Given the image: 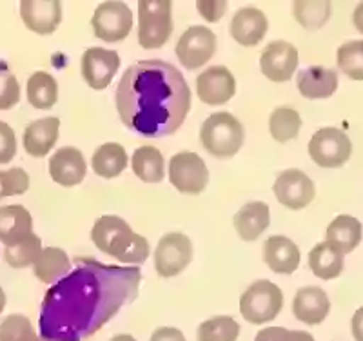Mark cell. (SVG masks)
<instances>
[{
	"label": "cell",
	"instance_id": "obj_46",
	"mask_svg": "<svg viewBox=\"0 0 363 341\" xmlns=\"http://www.w3.org/2000/svg\"><path fill=\"white\" fill-rule=\"evenodd\" d=\"M4 307H6V294H4V289L0 287V314H2Z\"/></svg>",
	"mask_w": 363,
	"mask_h": 341
},
{
	"label": "cell",
	"instance_id": "obj_36",
	"mask_svg": "<svg viewBox=\"0 0 363 341\" xmlns=\"http://www.w3.org/2000/svg\"><path fill=\"white\" fill-rule=\"evenodd\" d=\"M0 341H37V332L29 318L22 314H9L0 323Z\"/></svg>",
	"mask_w": 363,
	"mask_h": 341
},
{
	"label": "cell",
	"instance_id": "obj_27",
	"mask_svg": "<svg viewBox=\"0 0 363 341\" xmlns=\"http://www.w3.org/2000/svg\"><path fill=\"white\" fill-rule=\"evenodd\" d=\"M309 269L320 280H335L343 271V255L330 243H318L309 252Z\"/></svg>",
	"mask_w": 363,
	"mask_h": 341
},
{
	"label": "cell",
	"instance_id": "obj_18",
	"mask_svg": "<svg viewBox=\"0 0 363 341\" xmlns=\"http://www.w3.org/2000/svg\"><path fill=\"white\" fill-rule=\"evenodd\" d=\"M330 313V301L327 292L320 287L298 289L293 300V314L306 325H320Z\"/></svg>",
	"mask_w": 363,
	"mask_h": 341
},
{
	"label": "cell",
	"instance_id": "obj_13",
	"mask_svg": "<svg viewBox=\"0 0 363 341\" xmlns=\"http://www.w3.org/2000/svg\"><path fill=\"white\" fill-rule=\"evenodd\" d=\"M298 50L284 40L269 42L260 55V67L265 79L271 82H287L298 69Z\"/></svg>",
	"mask_w": 363,
	"mask_h": 341
},
{
	"label": "cell",
	"instance_id": "obj_6",
	"mask_svg": "<svg viewBox=\"0 0 363 341\" xmlns=\"http://www.w3.org/2000/svg\"><path fill=\"white\" fill-rule=\"evenodd\" d=\"M284 308V292L277 284L258 280L245 289L240 298V313L251 325H264L272 321Z\"/></svg>",
	"mask_w": 363,
	"mask_h": 341
},
{
	"label": "cell",
	"instance_id": "obj_11",
	"mask_svg": "<svg viewBox=\"0 0 363 341\" xmlns=\"http://www.w3.org/2000/svg\"><path fill=\"white\" fill-rule=\"evenodd\" d=\"M193 259V243L184 233L162 236L155 251V267L162 278L180 274Z\"/></svg>",
	"mask_w": 363,
	"mask_h": 341
},
{
	"label": "cell",
	"instance_id": "obj_34",
	"mask_svg": "<svg viewBox=\"0 0 363 341\" xmlns=\"http://www.w3.org/2000/svg\"><path fill=\"white\" fill-rule=\"evenodd\" d=\"M240 336V325L231 316H215L206 320L199 327V341H236Z\"/></svg>",
	"mask_w": 363,
	"mask_h": 341
},
{
	"label": "cell",
	"instance_id": "obj_32",
	"mask_svg": "<svg viewBox=\"0 0 363 341\" xmlns=\"http://www.w3.org/2000/svg\"><path fill=\"white\" fill-rule=\"evenodd\" d=\"M301 129L300 113L291 107H277L269 118V131L271 136L280 144L294 140Z\"/></svg>",
	"mask_w": 363,
	"mask_h": 341
},
{
	"label": "cell",
	"instance_id": "obj_3",
	"mask_svg": "<svg viewBox=\"0 0 363 341\" xmlns=\"http://www.w3.org/2000/svg\"><path fill=\"white\" fill-rule=\"evenodd\" d=\"M91 240L104 255L113 256L122 263H131V267L142 265L151 252L147 240L135 233L128 222L113 214L96 220L91 229Z\"/></svg>",
	"mask_w": 363,
	"mask_h": 341
},
{
	"label": "cell",
	"instance_id": "obj_26",
	"mask_svg": "<svg viewBox=\"0 0 363 341\" xmlns=\"http://www.w3.org/2000/svg\"><path fill=\"white\" fill-rule=\"evenodd\" d=\"M31 233H33V218L26 207H0V242L4 245H11Z\"/></svg>",
	"mask_w": 363,
	"mask_h": 341
},
{
	"label": "cell",
	"instance_id": "obj_20",
	"mask_svg": "<svg viewBox=\"0 0 363 341\" xmlns=\"http://www.w3.org/2000/svg\"><path fill=\"white\" fill-rule=\"evenodd\" d=\"M58 129H60V120L57 116H45L29 123L24 131L26 152L33 158L48 157L51 147L58 140Z\"/></svg>",
	"mask_w": 363,
	"mask_h": 341
},
{
	"label": "cell",
	"instance_id": "obj_22",
	"mask_svg": "<svg viewBox=\"0 0 363 341\" xmlns=\"http://www.w3.org/2000/svg\"><path fill=\"white\" fill-rule=\"evenodd\" d=\"M264 262L277 274H293L300 265V249L285 236H271L264 243Z\"/></svg>",
	"mask_w": 363,
	"mask_h": 341
},
{
	"label": "cell",
	"instance_id": "obj_21",
	"mask_svg": "<svg viewBox=\"0 0 363 341\" xmlns=\"http://www.w3.org/2000/svg\"><path fill=\"white\" fill-rule=\"evenodd\" d=\"M298 91L309 100H322L335 95L338 89V73L322 66H313L298 73Z\"/></svg>",
	"mask_w": 363,
	"mask_h": 341
},
{
	"label": "cell",
	"instance_id": "obj_41",
	"mask_svg": "<svg viewBox=\"0 0 363 341\" xmlns=\"http://www.w3.org/2000/svg\"><path fill=\"white\" fill-rule=\"evenodd\" d=\"M199 11L207 22H218L225 15L227 2L225 0H202L199 2Z\"/></svg>",
	"mask_w": 363,
	"mask_h": 341
},
{
	"label": "cell",
	"instance_id": "obj_15",
	"mask_svg": "<svg viewBox=\"0 0 363 341\" xmlns=\"http://www.w3.org/2000/svg\"><path fill=\"white\" fill-rule=\"evenodd\" d=\"M120 67V57L116 51L104 47H89L82 57V77L87 86L102 91L113 82Z\"/></svg>",
	"mask_w": 363,
	"mask_h": 341
},
{
	"label": "cell",
	"instance_id": "obj_17",
	"mask_svg": "<svg viewBox=\"0 0 363 341\" xmlns=\"http://www.w3.org/2000/svg\"><path fill=\"white\" fill-rule=\"evenodd\" d=\"M87 164L77 147H62L50 158V174L62 187H74L86 178Z\"/></svg>",
	"mask_w": 363,
	"mask_h": 341
},
{
	"label": "cell",
	"instance_id": "obj_4",
	"mask_svg": "<svg viewBox=\"0 0 363 341\" xmlns=\"http://www.w3.org/2000/svg\"><path fill=\"white\" fill-rule=\"evenodd\" d=\"M244 125L231 113L211 115L200 129L203 149L215 158H233L244 145Z\"/></svg>",
	"mask_w": 363,
	"mask_h": 341
},
{
	"label": "cell",
	"instance_id": "obj_14",
	"mask_svg": "<svg viewBox=\"0 0 363 341\" xmlns=\"http://www.w3.org/2000/svg\"><path fill=\"white\" fill-rule=\"evenodd\" d=\"M236 93V80L223 66H211L196 79V95L207 106L227 104Z\"/></svg>",
	"mask_w": 363,
	"mask_h": 341
},
{
	"label": "cell",
	"instance_id": "obj_35",
	"mask_svg": "<svg viewBox=\"0 0 363 341\" xmlns=\"http://www.w3.org/2000/svg\"><path fill=\"white\" fill-rule=\"evenodd\" d=\"M294 18L306 29H320L330 17V2H294Z\"/></svg>",
	"mask_w": 363,
	"mask_h": 341
},
{
	"label": "cell",
	"instance_id": "obj_44",
	"mask_svg": "<svg viewBox=\"0 0 363 341\" xmlns=\"http://www.w3.org/2000/svg\"><path fill=\"white\" fill-rule=\"evenodd\" d=\"M352 24H354L359 33H363V2L352 13Z\"/></svg>",
	"mask_w": 363,
	"mask_h": 341
},
{
	"label": "cell",
	"instance_id": "obj_38",
	"mask_svg": "<svg viewBox=\"0 0 363 341\" xmlns=\"http://www.w3.org/2000/svg\"><path fill=\"white\" fill-rule=\"evenodd\" d=\"M29 189V177L22 167L0 171V200L6 196H18Z\"/></svg>",
	"mask_w": 363,
	"mask_h": 341
},
{
	"label": "cell",
	"instance_id": "obj_31",
	"mask_svg": "<svg viewBox=\"0 0 363 341\" xmlns=\"http://www.w3.org/2000/svg\"><path fill=\"white\" fill-rule=\"evenodd\" d=\"M42 252V240L35 233L24 236L18 242L6 245L4 259L9 267L13 269H24L29 265H35Z\"/></svg>",
	"mask_w": 363,
	"mask_h": 341
},
{
	"label": "cell",
	"instance_id": "obj_45",
	"mask_svg": "<svg viewBox=\"0 0 363 341\" xmlns=\"http://www.w3.org/2000/svg\"><path fill=\"white\" fill-rule=\"evenodd\" d=\"M109 341H136V340L131 336V334H116V336H113Z\"/></svg>",
	"mask_w": 363,
	"mask_h": 341
},
{
	"label": "cell",
	"instance_id": "obj_16",
	"mask_svg": "<svg viewBox=\"0 0 363 341\" xmlns=\"http://www.w3.org/2000/svg\"><path fill=\"white\" fill-rule=\"evenodd\" d=\"M21 17L26 28L37 35H51L62 22V4L58 0H24Z\"/></svg>",
	"mask_w": 363,
	"mask_h": 341
},
{
	"label": "cell",
	"instance_id": "obj_10",
	"mask_svg": "<svg viewBox=\"0 0 363 341\" xmlns=\"http://www.w3.org/2000/svg\"><path fill=\"white\" fill-rule=\"evenodd\" d=\"M95 37L104 42L124 40L133 28V13L128 4L120 0L102 2L91 18Z\"/></svg>",
	"mask_w": 363,
	"mask_h": 341
},
{
	"label": "cell",
	"instance_id": "obj_40",
	"mask_svg": "<svg viewBox=\"0 0 363 341\" xmlns=\"http://www.w3.org/2000/svg\"><path fill=\"white\" fill-rule=\"evenodd\" d=\"M17 155V136L11 125L0 120V165L9 164Z\"/></svg>",
	"mask_w": 363,
	"mask_h": 341
},
{
	"label": "cell",
	"instance_id": "obj_8",
	"mask_svg": "<svg viewBox=\"0 0 363 341\" xmlns=\"http://www.w3.org/2000/svg\"><path fill=\"white\" fill-rule=\"evenodd\" d=\"M178 60L189 71H196L206 66L216 53V35L211 28L193 26L177 42Z\"/></svg>",
	"mask_w": 363,
	"mask_h": 341
},
{
	"label": "cell",
	"instance_id": "obj_37",
	"mask_svg": "<svg viewBox=\"0 0 363 341\" xmlns=\"http://www.w3.org/2000/svg\"><path fill=\"white\" fill-rule=\"evenodd\" d=\"M21 102V86L17 77L0 62V111H8Z\"/></svg>",
	"mask_w": 363,
	"mask_h": 341
},
{
	"label": "cell",
	"instance_id": "obj_28",
	"mask_svg": "<svg viewBox=\"0 0 363 341\" xmlns=\"http://www.w3.org/2000/svg\"><path fill=\"white\" fill-rule=\"evenodd\" d=\"M133 173L145 184H158L165 177V162L162 152L153 145H144L133 152Z\"/></svg>",
	"mask_w": 363,
	"mask_h": 341
},
{
	"label": "cell",
	"instance_id": "obj_9",
	"mask_svg": "<svg viewBox=\"0 0 363 341\" xmlns=\"http://www.w3.org/2000/svg\"><path fill=\"white\" fill-rule=\"evenodd\" d=\"M169 181L180 193L200 194L209 184L207 165L196 152H177L169 162Z\"/></svg>",
	"mask_w": 363,
	"mask_h": 341
},
{
	"label": "cell",
	"instance_id": "obj_47",
	"mask_svg": "<svg viewBox=\"0 0 363 341\" xmlns=\"http://www.w3.org/2000/svg\"><path fill=\"white\" fill-rule=\"evenodd\" d=\"M37 341H48V340H44V337H37Z\"/></svg>",
	"mask_w": 363,
	"mask_h": 341
},
{
	"label": "cell",
	"instance_id": "obj_29",
	"mask_svg": "<svg viewBox=\"0 0 363 341\" xmlns=\"http://www.w3.org/2000/svg\"><path fill=\"white\" fill-rule=\"evenodd\" d=\"M91 165L99 177L108 178V180L116 178L124 173L125 165H128V152H125L124 145L115 144V142L102 144L91 158Z\"/></svg>",
	"mask_w": 363,
	"mask_h": 341
},
{
	"label": "cell",
	"instance_id": "obj_42",
	"mask_svg": "<svg viewBox=\"0 0 363 341\" xmlns=\"http://www.w3.org/2000/svg\"><path fill=\"white\" fill-rule=\"evenodd\" d=\"M149 341H187L184 332L174 327H160L149 337Z\"/></svg>",
	"mask_w": 363,
	"mask_h": 341
},
{
	"label": "cell",
	"instance_id": "obj_12",
	"mask_svg": "<svg viewBox=\"0 0 363 341\" xmlns=\"http://www.w3.org/2000/svg\"><path fill=\"white\" fill-rule=\"evenodd\" d=\"M272 189L281 206L293 211L306 209L316 196L313 180L300 169H287L278 174Z\"/></svg>",
	"mask_w": 363,
	"mask_h": 341
},
{
	"label": "cell",
	"instance_id": "obj_33",
	"mask_svg": "<svg viewBox=\"0 0 363 341\" xmlns=\"http://www.w3.org/2000/svg\"><path fill=\"white\" fill-rule=\"evenodd\" d=\"M338 69L349 79L363 82V40H349L336 51Z\"/></svg>",
	"mask_w": 363,
	"mask_h": 341
},
{
	"label": "cell",
	"instance_id": "obj_23",
	"mask_svg": "<svg viewBox=\"0 0 363 341\" xmlns=\"http://www.w3.org/2000/svg\"><path fill=\"white\" fill-rule=\"evenodd\" d=\"M235 229L244 242H255L271 223V211L265 201H247L235 214Z\"/></svg>",
	"mask_w": 363,
	"mask_h": 341
},
{
	"label": "cell",
	"instance_id": "obj_30",
	"mask_svg": "<svg viewBox=\"0 0 363 341\" xmlns=\"http://www.w3.org/2000/svg\"><path fill=\"white\" fill-rule=\"evenodd\" d=\"M28 100L35 109H51L58 100V84L53 74L37 71L28 80Z\"/></svg>",
	"mask_w": 363,
	"mask_h": 341
},
{
	"label": "cell",
	"instance_id": "obj_24",
	"mask_svg": "<svg viewBox=\"0 0 363 341\" xmlns=\"http://www.w3.org/2000/svg\"><path fill=\"white\" fill-rule=\"evenodd\" d=\"M363 235V227L359 220L349 214L336 216L325 230V242L338 249L343 256L349 255L359 245Z\"/></svg>",
	"mask_w": 363,
	"mask_h": 341
},
{
	"label": "cell",
	"instance_id": "obj_2",
	"mask_svg": "<svg viewBox=\"0 0 363 341\" xmlns=\"http://www.w3.org/2000/svg\"><path fill=\"white\" fill-rule=\"evenodd\" d=\"M191 109V89L178 67L164 60L129 66L116 87V111L125 128L149 138L174 135Z\"/></svg>",
	"mask_w": 363,
	"mask_h": 341
},
{
	"label": "cell",
	"instance_id": "obj_39",
	"mask_svg": "<svg viewBox=\"0 0 363 341\" xmlns=\"http://www.w3.org/2000/svg\"><path fill=\"white\" fill-rule=\"evenodd\" d=\"M255 341H316L306 330H289L284 327H267L256 334Z\"/></svg>",
	"mask_w": 363,
	"mask_h": 341
},
{
	"label": "cell",
	"instance_id": "obj_19",
	"mask_svg": "<svg viewBox=\"0 0 363 341\" xmlns=\"http://www.w3.org/2000/svg\"><path fill=\"white\" fill-rule=\"evenodd\" d=\"M269 29L265 13L256 8H244L235 13L231 21V35L240 45L252 47L264 40Z\"/></svg>",
	"mask_w": 363,
	"mask_h": 341
},
{
	"label": "cell",
	"instance_id": "obj_7",
	"mask_svg": "<svg viewBox=\"0 0 363 341\" xmlns=\"http://www.w3.org/2000/svg\"><path fill=\"white\" fill-rule=\"evenodd\" d=\"M309 155L320 167L336 169L351 158L352 144L342 129L323 128L318 129L309 140Z\"/></svg>",
	"mask_w": 363,
	"mask_h": 341
},
{
	"label": "cell",
	"instance_id": "obj_43",
	"mask_svg": "<svg viewBox=\"0 0 363 341\" xmlns=\"http://www.w3.org/2000/svg\"><path fill=\"white\" fill-rule=\"evenodd\" d=\"M351 330L356 341H363V307H359L351 320Z\"/></svg>",
	"mask_w": 363,
	"mask_h": 341
},
{
	"label": "cell",
	"instance_id": "obj_5",
	"mask_svg": "<svg viewBox=\"0 0 363 341\" xmlns=\"http://www.w3.org/2000/svg\"><path fill=\"white\" fill-rule=\"evenodd\" d=\"M169 0H140L138 4V44L144 50H160L173 33Z\"/></svg>",
	"mask_w": 363,
	"mask_h": 341
},
{
	"label": "cell",
	"instance_id": "obj_1",
	"mask_svg": "<svg viewBox=\"0 0 363 341\" xmlns=\"http://www.w3.org/2000/svg\"><path fill=\"white\" fill-rule=\"evenodd\" d=\"M140 281L138 267L79 258L74 271L45 292L38 323L40 337L86 341L138 298Z\"/></svg>",
	"mask_w": 363,
	"mask_h": 341
},
{
	"label": "cell",
	"instance_id": "obj_25",
	"mask_svg": "<svg viewBox=\"0 0 363 341\" xmlns=\"http://www.w3.org/2000/svg\"><path fill=\"white\" fill-rule=\"evenodd\" d=\"M71 272V259L58 247H45L33 265V274L45 285H55Z\"/></svg>",
	"mask_w": 363,
	"mask_h": 341
}]
</instances>
